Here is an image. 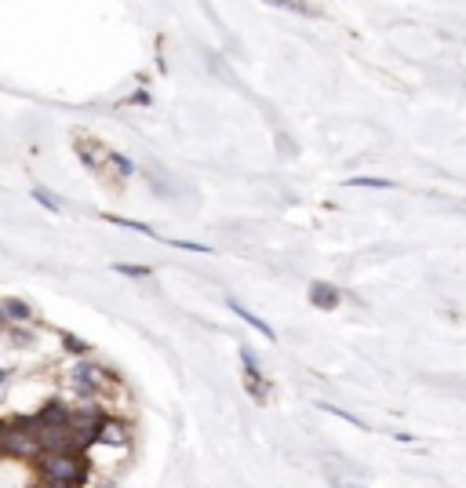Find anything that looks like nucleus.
<instances>
[{
	"instance_id": "1",
	"label": "nucleus",
	"mask_w": 466,
	"mask_h": 488,
	"mask_svg": "<svg viewBox=\"0 0 466 488\" xmlns=\"http://www.w3.org/2000/svg\"><path fill=\"white\" fill-rule=\"evenodd\" d=\"M44 481H59V485H81L88 478V459L81 452H41L37 459Z\"/></svg>"
},
{
	"instance_id": "2",
	"label": "nucleus",
	"mask_w": 466,
	"mask_h": 488,
	"mask_svg": "<svg viewBox=\"0 0 466 488\" xmlns=\"http://www.w3.org/2000/svg\"><path fill=\"white\" fill-rule=\"evenodd\" d=\"M113 383V376L102 365H92V361H77L70 368V387L73 394H81L84 397V405L88 401H95V397H102V390H106Z\"/></svg>"
},
{
	"instance_id": "3",
	"label": "nucleus",
	"mask_w": 466,
	"mask_h": 488,
	"mask_svg": "<svg viewBox=\"0 0 466 488\" xmlns=\"http://www.w3.org/2000/svg\"><path fill=\"white\" fill-rule=\"evenodd\" d=\"M4 456L11 459H41V441L30 427V419H11L4 430Z\"/></svg>"
},
{
	"instance_id": "4",
	"label": "nucleus",
	"mask_w": 466,
	"mask_h": 488,
	"mask_svg": "<svg viewBox=\"0 0 466 488\" xmlns=\"http://www.w3.org/2000/svg\"><path fill=\"white\" fill-rule=\"evenodd\" d=\"M77 153H81V161L88 164V168H92V172H102V168H106V164H102V161H110L113 157V150H106V146H102V143H95V139H77Z\"/></svg>"
},
{
	"instance_id": "5",
	"label": "nucleus",
	"mask_w": 466,
	"mask_h": 488,
	"mask_svg": "<svg viewBox=\"0 0 466 488\" xmlns=\"http://www.w3.org/2000/svg\"><path fill=\"white\" fill-rule=\"evenodd\" d=\"M306 295H310V303H314L317 310H339V303H343L339 288H335V285H328V281H314Z\"/></svg>"
},
{
	"instance_id": "6",
	"label": "nucleus",
	"mask_w": 466,
	"mask_h": 488,
	"mask_svg": "<svg viewBox=\"0 0 466 488\" xmlns=\"http://www.w3.org/2000/svg\"><path fill=\"white\" fill-rule=\"evenodd\" d=\"M230 310H233V314H237V317L244 321V325H252L255 332H263V339H277V332H274V328H270V325H266V321H263V317H255V314H252V310H248V306H244V303H237V299H230Z\"/></svg>"
},
{
	"instance_id": "7",
	"label": "nucleus",
	"mask_w": 466,
	"mask_h": 488,
	"mask_svg": "<svg viewBox=\"0 0 466 488\" xmlns=\"http://www.w3.org/2000/svg\"><path fill=\"white\" fill-rule=\"evenodd\" d=\"M0 310H4V317H8V321H33V310H30V303L15 299V295L0 303Z\"/></svg>"
},
{
	"instance_id": "8",
	"label": "nucleus",
	"mask_w": 466,
	"mask_h": 488,
	"mask_svg": "<svg viewBox=\"0 0 466 488\" xmlns=\"http://www.w3.org/2000/svg\"><path fill=\"white\" fill-rule=\"evenodd\" d=\"M99 441H106V445H128V427L121 419H106V427H102V438Z\"/></svg>"
},
{
	"instance_id": "9",
	"label": "nucleus",
	"mask_w": 466,
	"mask_h": 488,
	"mask_svg": "<svg viewBox=\"0 0 466 488\" xmlns=\"http://www.w3.org/2000/svg\"><path fill=\"white\" fill-rule=\"evenodd\" d=\"M346 186H365V190H394V179H383V175H357V179H346Z\"/></svg>"
},
{
	"instance_id": "10",
	"label": "nucleus",
	"mask_w": 466,
	"mask_h": 488,
	"mask_svg": "<svg viewBox=\"0 0 466 488\" xmlns=\"http://www.w3.org/2000/svg\"><path fill=\"white\" fill-rule=\"evenodd\" d=\"M237 354H241V361H244V379H263V368H259L255 361V354H252V346H237Z\"/></svg>"
},
{
	"instance_id": "11",
	"label": "nucleus",
	"mask_w": 466,
	"mask_h": 488,
	"mask_svg": "<svg viewBox=\"0 0 466 488\" xmlns=\"http://www.w3.org/2000/svg\"><path fill=\"white\" fill-rule=\"evenodd\" d=\"M33 201H37V204H44L48 212H62V201H55L44 186H37V190H33Z\"/></svg>"
},
{
	"instance_id": "12",
	"label": "nucleus",
	"mask_w": 466,
	"mask_h": 488,
	"mask_svg": "<svg viewBox=\"0 0 466 488\" xmlns=\"http://www.w3.org/2000/svg\"><path fill=\"white\" fill-rule=\"evenodd\" d=\"M113 270L124 277H150V266H135V263H113Z\"/></svg>"
},
{
	"instance_id": "13",
	"label": "nucleus",
	"mask_w": 466,
	"mask_h": 488,
	"mask_svg": "<svg viewBox=\"0 0 466 488\" xmlns=\"http://www.w3.org/2000/svg\"><path fill=\"white\" fill-rule=\"evenodd\" d=\"M110 164H113V168H116V172H121V179H128V175H132V172H135V164H132V161H128V157H121V153H113V157H110Z\"/></svg>"
},
{
	"instance_id": "14",
	"label": "nucleus",
	"mask_w": 466,
	"mask_h": 488,
	"mask_svg": "<svg viewBox=\"0 0 466 488\" xmlns=\"http://www.w3.org/2000/svg\"><path fill=\"white\" fill-rule=\"evenodd\" d=\"M321 408H325V412H332V416H339V419H346L350 427H365V423H361V419H354L350 412H343V408H335V405H321Z\"/></svg>"
},
{
	"instance_id": "15",
	"label": "nucleus",
	"mask_w": 466,
	"mask_h": 488,
	"mask_svg": "<svg viewBox=\"0 0 466 488\" xmlns=\"http://www.w3.org/2000/svg\"><path fill=\"white\" fill-rule=\"evenodd\" d=\"M62 346H66L70 354H88V346H84L81 339H77V336H62Z\"/></svg>"
},
{
	"instance_id": "16",
	"label": "nucleus",
	"mask_w": 466,
	"mask_h": 488,
	"mask_svg": "<svg viewBox=\"0 0 466 488\" xmlns=\"http://www.w3.org/2000/svg\"><path fill=\"white\" fill-rule=\"evenodd\" d=\"M8 328H11V321L4 317V310H0V332H4V336H8Z\"/></svg>"
},
{
	"instance_id": "17",
	"label": "nucleus",
	"mask_w": 466,
	"mask_h": 488,
	"mask_svg": "<svg viewBox=\"0 0 466 488\" xmlns=\"http://www.w3.org/2000/svg\"><path fill=\"white\" fill-rule=\"evenodd\" d=\"M4 379H8V372H4V368H0V387H4Z\"/></svg>"
},
{
	"instance_id": "18",
	"label": "nucleus",
	"mask_w": 466,
	"mask_h": 488,
	"mask_svg": "<svg viewBox=\"0 0 466 488\" xmlns=\"http://www.w3.org/2000/svg\"><path fill=\"white\" fill-rule=\"evenodd\" d=\"M102 488H116V485H113V481H110V485H102Z\"/></svg>"
}]
</instances>
